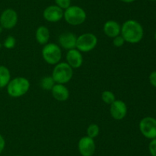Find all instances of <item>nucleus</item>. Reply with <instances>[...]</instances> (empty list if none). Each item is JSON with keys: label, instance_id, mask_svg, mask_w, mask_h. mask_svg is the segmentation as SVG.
I'll return each instance as SVG.
<instances>
[{"label": "nucleus", "instance_id": "bb28decb", "mask_svg": "<svg viewBox=\"0 0 156 156\" xmlns=\"http://www.w3.org/2000/svg\"><path fill=\"white\" fill-rule=\"evenodd\" d=\"M120 1H121L123 3H133L136 0H120Z\"/></svg>", "mask_w": 156, "mask_h": 156}, {"label": "nucleus", "instance_id": "412c9836", "mask_svg": "<svg viewBox=\"0 0 156 156\" xmlns=\"http://www.w3.org/2000/svg\"><path fill=\"white\" fill-rule=\"evenodd\" d=\"M15 45H16V39L15 37L12 36V35L8 36L3 42V46L6 49H13Z\"/></svg>", "mask_w": 156, "mask_h": 156}, {"label": "nucleus", "instance_id": "ddd939ff", "mask_svg": "<svg viewBox=\"0 0 156 156\" xmlns=\"http://www.w3.org/2000/svg\"><path fill=\"white\" fill-rule=\"evenodd\" d=\"M58 41L61 47L69 50L76 47L77 36L72 32H63L59 36Z\"/></svg>", "mask_w": 156, "mask_h": 156}, {"label": "nucleus", "instance_id": "f03ea898", "mask_svg": "<svg viewBox=\"0 0 156 156\" xmlns=\"http://www.w3.org/2000/svg\"><path fill=\"white\" fill-rule=\"evenodd\" d=\"M30 87V81L27 78L23 76H17L13 79H11L6 87V89L9 96L12 98H19L28 92Z\"/></svg>", "mask_w": 156, "mask_h": 156}, {"label": "nucleus", "instance_id": "dca6fc26", "mask_svg": "<svg viewBox=\"0 0 156 156\" xmlns=\"http://www.w3.org/2000/svg\"><path fill=\"white\" fill-rule=\"evenodd\" d=\"M50 36V31L48 28L44 25L39 26L35 32V38L38 44L41 45H45L48 43Z\"/></svg>", "mask_w": 156, "mask_h": 156}, {"label": "nucleus", "instance_id": "20e7f679", "mask_svg": "<svg viewBox=\"0 0 156 156\" xmlns=\"http://www.w3.org/2000/svg\"><path fill=\"white\" fill-rule=\"evenodd\" d=\"M86 18V12L80 6H71L64 10L63 18L70 25H80L85 22Z\"/></svg>", "mask_w": 156, "mask_h": 156}, {"label": "nucleus", "instance_id": "c85d7f7f", "mask_svg": "<svg viewBox=\"0 0 156 156\" xmlns=\"http://www.w3.org/2000/svg\"><path fill=\"white\" fill-rule=\"evenodd\" d=\"M154 38H155V41H156V31H155V35H154Z\"/></svg>", "mask_w": 156, "mask_h": 156}, {"label": "nucleus", "instance_id": "a211bd4d", "mask_svg": "<svg viewBox=\"0 0 156 156\" xmlns=\"http://www.w3.org/2000/svg\"><path fill=\"white\" fill-rule=\"evenodd\" d=\"M55 84L56 83L53 80L52 76H45L41 80L40 86L44 90H51Z\"/></svg>", "mask_w": 156, "mask_h": 156}, {"label": "nucleus", "instance_id": "2eb2a0df", "mask_svg": "<svg viewBox=\"0 0 156 156\" xmlns=\"http://www.w3.org/2000/svg\"><path fill=\"white\" fill-rule=\"evenodd\" d=\"M103 31L105 35L109 38H114L120 35L121 25L114 20H109L104 24Z\"/></svg>", "mask_w": 156, "mask_h": 156}, {"label": "nucleus", "instance_id": "aec40b11", "mask_svg": "<svg viewBox=\"0 0 156 156\" xmlns=\"http://www.w3.org/2000/svg\"><path fill=\"white\" fill-rule=\"evenodd\" d=\"M87 136L90 138H92V139H94V138L97 137L99 135V132H100V128H99L98 125L95 123L90 124L88 126L86 130Z\"/></svg>", "mask_w": 156, "mask_h": 156}, {"label": "nucleus", "instance_id": "7ed1b4c3", "mask_svg": "<svg viewBox=\"0 0 156 156\" xmlns=\"http://www.w3.org/2000/svg\"><path fill=\"white\" fill-rule=\"evenodd\" d=\"M51 76L56 84H66L73 78V69L66 62H59L54 65Z\"/></svg>", "mask_w": 156, "mask_h": 156}, {"label": "nucleus", "instance_id": "5701e85b", "mask_svg": "<svg viewBox=\"0 0 156 156\" xmlns=\"http://www.w3.org/2000/svg\"><path fill=\"white\" fill-rule=\"evenodd\" d=\"M125 42H126V41H125L124 38L121 36V35H118V36L113 38V44H114V46H115L116 47H123V44H125Z\"/></svg>", "mask_w": 156, "mask_h": 156}, {"label": "nucleus", "instance_id": "f3484780", "mask_svg": "<svg viewBox=\"0 0 156 156\" xmlns=\"http://www.w3.org/2000/svg\"><path fill=\"white\" fill-rule=\"evenodd\" d=\"M11 80V72L7 67L0 65V88L7 87Z\"/></svg>", "mask_w": 156, "mask_h": 156}, {"label": "nucleus", "instance_id": "6ab92c4d", "mask_svg": "<svg viewBox=\"0 0 156 156\" xmlns=\"http://www.w3.org/2000/svg\"><path fill=\"white\" fill-rule=\"evenodd\" d=\"M101 99L105 103L111 105L112 102H114L116 100L115 94L110 90H105L101 93Z\"/></svg>", "mask_w": 156, "mask_h": 156}, {"label": "nucleus", "instance_id": "7c9ffc66", "mask_svg": "<svg viewBox=\"0 0 156 156\" xmlns=\"http://www.w3.org/2000/svg\"><path fill=\"white\" fill-rule=\"evenodd\" d=\"M150 1H152V2H155L156 0H150Z\"/></svg>", "mask_w": 156, "mask_h": 156}, {"label": "nucleus", "instance_id": "c756f323", "mask_svg": "<svg viewBox=\"0 0 156 156\" xmlns=\"http://www.w3.org/2000/svg\"><path fill=\"white\" fill-rule=\"evenodd\" d=\"M1 47H2V44H1V43H0V48H1Z\"/></svg>", "mask_w": 156, "mask_h": 156}, {"label": "nucleus", "instance_id": "2f4dec72", "mask_svg": "<svg viewBox=\"0 0 156 156\" xmlns=\"http://www.w3.org/2000/svg\"><path fill=\"white\" fill-rule=\"evenodd\" d=\"M15 156H21V155H15Z\"/></svg>", "mask_w": 156, "mask_h": 156}, {"label": "nucleus", "instance_id": "a878e982", "mask_svg": "<svg viewBox=\"0 0 156 156\" xmlns=\"http://www.w3.org/2000/svg\"><path fill=\"white\" fill-rule=\"evenodd\" d=\"M5 147V140L4 137L0 134V154L3 151Z\"/></svg>", "mask_w": 156, "mask_h": 156}, {"label": "nucleus", "instance_id": "39448f33", "mask_svg": "<svg viewBox=\"0 0 156 156\" xmlns=\"http://www.w3.org/2000/svg\"><path fill=\"white\" fill-rule=\"evenodd\" d=\"M43 59L50 65H56L60 62L62 58V50L58 44L54 43H47L41 50Z\"/></svg>", "mask_w": 156, "mask_h": 156}, {"label": "nucleus", "instance_id": "9b49d317", "mask_svg": "<svg viewBox=\"0 0 156 156\" xmlns=\"http://www.w3.org/2000/svg\"><path fill=\"white\" fill-rule=\"evenodd\" d=\"M110 113L113 119L115 120H122L127 114V106L126 102L120 99H116L111 104Z\"/></svg>", "mask_w": 156, "mask_h": 156}, {"label": "nucleus", "instance_id": "f257e3e1", "mask_svg": "<svg viewBox=\"0 0 156 156\" xmlns=\"http://www.w3.org/2000/svg\"><path fill=\"white\" fill-rule=\"evenodd\" d=\"M120 35L125 41L129 44L140 42L144 36V29L142 24L136 20L129 19L121 25Z\"/></svg>", "mask_w": 156, "mask_h": 156}, {"label": "nucleus", "instance_id": "1a4fd4ad", "mask_svg": "<svg viewBox=\"0 0 156 156\" xmlns=\"http://www.w3.org/2000/svg\"><path fill=\"white\" fill-rule=\"evenodd\" d=\"M78 149L82 156H92L96 151V145L94 139L83 136L78 142Z\"/></svg>", "mask_w": 156, "mask_h": 156}, {"label": "nucleus", "instance_id": "0eeeda50", "mask_svg": "<svg viewBox=\"0 0 156 156\" xmlns=\"http://www.w3.org/2000/svg\"><path fill=\"white\" fill-rule=\"evenodd\" d=\"M140 132L144 137L149 139H156V119L146 116L142 119L139 123Z\"/></svg>", "mask_w": 156, "mask_h": 156}, {"label": "nucleus", "instance_id": "4be33fe9", "mask_svg": "<svg viewBox=\"0 0 156 156\" xmlns=\"http://www.w3.org/2000/svg\"><path fill=\"white\" fill-rule=\"evenodd\" d=\"M55 3H56V6L62 9V10H66L72 6L71 0H55Z\"/></svg>", "mask_w": 156, "mask_h": 156}, {"label": "nucleus", "instance_id": "b1692460", "mask_svg": "<svg viewBox=\"0 0 156 156\" xmlns=\"http://www.w3.org/2000/svg\"><path fill=\"white\" fill-rule=\"evenodd\" d=\"M149 151L152 156H156V139H152L149 142Z\"/></svg>", "mask_w": 156, "mask_h": 156}, {"label": "nucleus", "instance_id": "6e6552de", "mask_svg": "<svg viewBox=\"0 0 156 156\" xmlns=\"http://www.w3.org/2000/svg\"><path fill=\"white\" fill-rule=\"evenodd\" d=\"M18 21V15L13 9H6L0 15V25L3 29H12L16 26Z\"/></svg>", "mask_w": 156, "mask_h": 156}, {"label": "nucleus", "instance_id": "cd10ccee", "mask_svg": "<svg viewBox=\"0 0 156 156\" xmlns=\"http://www.w3.org/2000/svg\"><path fill=\"white\" fill-rule=\"evenodd\" d=\"M2 31H3V28L2 27L1 25H0V34H1L2 32Z\"/></svg>", "mask_w": 156, "mask_h": 156}, {"label": "nucleus", "instance_id": "f8f14e48", "mask_svg": "<svg viewBox=\"0 0 156 156\" xmlns=\"http://www.w3.org/2000/svg\"><path fill=\"white\" fill-rule=\"evenodd\" d=\"M66 59L67 64L73 69L79 68L83 64V56L82 52L76 48L69 50L66 55Z\"/></svg>", "mask_w": 156, "mask_h": 156}, {"label": "nucleus", "instance_id": "9d476101", "mask_svg": "<svg viewBox=\"0 0 156 156\" xmlns=\"http://www.w3.org/2000/svg\"><path fill=\"white\" fill-rule=\"evenodd\" d=\"M64 10L56 5H51L46 8L43 12V17L48 22L56 23L63 18Z\"/></svg>", "mask_w": 156, "mask_h": 156}, {"label": "nucleus", "instance_id": "4468645a", "mask_svg": "<svg viewBox=\"0 0 156 156\" xmlns=\"http://www.w3.org/2000/svg\"><path fill=\"white\" fill-rule=\"evenodd\" d=\"M50 91H51L53 97L59 102H64L69 97V89L64 84H55Z\"/></svg>", "mask_w": 156, "mask_h": 156}, {"label": "nucleus", "instance_id": "423d86ee", "mask_svg": "<svg viewBox=\"0 0 156 156\" xmlns=\"http://www.w3.org/2000/svg\"><path fill=\"white\" fill-rule=\"evenodd\" d=\"M98 44V38L93 33H84L77 37L76 41V47L80 52L91 51L96 47Z\"/></svg>", "mask_w": 156, "mask_h": 156}, {"label": "nucleus", "instance_id": "393cba45", "mask_svg": "<svg viewBox=\"0 0 156 156\" xmlns=\"http://www.w3.org/2000/svg\"><path fill=\"white\" fill-rule=\"evenodd\" d=\"M149 80L150 84H152V86H153L154 87L156 88V70L155 71H152V73H150L149 76Z\"/></svg>", "mask_w": 156, "mask_h": 156}]
</instances>
